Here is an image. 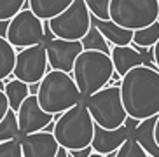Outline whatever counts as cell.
Masks as SVG:
<instances>
[{
    "mask_svg": "<svg viewBox=\"0 0 159 157\" xmlns=\"http://www.w3.org/2000/svg\"><path fill=\"white\" fill-rule=\"evenodd\" d=\"M89 14L98 19H108V4L110 0H84Z\"/></svg>",
    "mask_w": 159,
    "mask_h": 157,
    "instance_id": "d4e9b609",
    "label": "cell"
},
{
    "mask_svg": "<svg viewBox=\"0 0 159 157\" xmlns=\"http://www.w3.org/2000/svg\"><path fill=\"white\" fill-rule=\"evenodd\" d=\"M116 157H150V155L136 143V140L129 134L126 138V141L116 150Z\"/></svg>",
    "mask_w": 159,
    "mask_h": 157,
    "instance_id": "603a6c76",
    "label": "cell"
},
{
    "mask_svg": "<svg viewBox=\"0 0 159 157\" xmlns=\"http://www.w3.org/2000/svg\"><path fill=\"white\" fill-rule=\"evenodd\" d=\"M108 19L126 30H140L159 19V0H110Z\"/></svg>",
    "mask_w": 159,
    "mask_h": 157,
    "instance_id": "8992f818",
    "label": "cell"
},
{
    "mask_svg": "<svg viewBox=\"0 0 159 157\" xmlns=\"http://www.w3.org/2000/svg\"><path fill=\"white\" fill-rule=\"evenodd\" d=\"M154 140L159 145V114L156 115V122H154Z\"/></svg>",
    "mask_w": 159,
    "mask_h": 157,
    "instance_id": "4dcf8cb0",
    "label": "cell"
},
{
    "mask_svg": "<svg viewBox=\"0 0 159 157\" xmlns=\"http://www.w3.org/2000/svg\"><path fill=\"white\" fill-rule=\"evenodd\" d=\"M39 106L47 114H61L82 100L70 74L49 70L39 82L37 91Z\"/></svg>",
    "mask_w": 159,
    "mask_h": 157,
    "instance_id": "7a4b0ae2",
    "label": "cell"
},
{
    "mask_svg": "<svg viewBox=\"0 0 159 157\" xmlns=\"http://www.w3.org/2000/svg\"><path fill=\"white\" fill-rule=\"evenodd\" d=\"M16 120H18L19 133L32 134V133H37V131H42L44 126L52 120V115L44 112L39 106L37 96L28 94L23 100V103L19 105L18 112H16Z\"/></svg>",
    "mask_w": 159,
    "mask_h": 157,
    "instance_id": "8fae6325",
    "label": "cell"
},
{
    "mask_svg": "<svg viewBox=\"0 0 159 157\" xmlns=\"http://www.w3.org/2000/svg\"><path fill=\"white\" fill-rule=\"evenodd\" d=\"M47 56V66L51 70L70 74L77 56L84 51L80 46V40H63V38H52L44 44Z\"/></svg>",
    "mask_w": 159,
    "mask_h": 157,
    "instance_id": "30bf717a",
    "label": "cell"
},
{
    "mask_svg": "<svg viewBox=\"0 0 159 157\" xmlns=\"http://www.w3.org/2000/svg\"><path fill=\"white\" fill-rule=\"evenodd\" d=\"M7 26H9V21L0 19V37L5 38V35H7Z\"/></svg>",
    "mask_w": 159,
    "mask_h": 157,
    "instance_id": "f546056e",
    "label": "cell"
},
{
    "mask_svg": "<svg viewBox=\"0 0 159 157\" xmlns=\"http://www.w3.org/2000/svg\"><path fill=\"white\" fill-rule=\"evenodd\" d=\"M159 40V19L154 21L149 26H143L140 30H135L133 32V38H131L129 46L133 47H154V44Z\"/></svg>",
    "mask_w": 159,
    "mask_h": 157,
    "instance_id": "d6986e66",
    "label": "cell"
},
{
    "mask_svg": "<svg viewBox=\"0 0 159 157\" xmlns=\"http://www.w3.org/2000/svg\"><path fill=\"white\" fill-rule=\"evenodd\" d=\"M68 152V155L72 157H89L91 155V152H93V148H91V145L86 148H79V150H66Z\"/></svg>",
    "mask_w": 159,
    "mask_h": 157,
    "instance_id": "4316f807",
    "label": "cell"
},
{
    "mask_svg": "<svg viewBox=\"0 0 159 157\" xmlns=\"http://www.w3.org/2000/svg\"><path fill=\"white\" fill-rule=\"evenodd\" d=\"M37 91H39V82H32V84H28V92L30 94H37Z\"/></svg>",
    "mask_w": 159,
    "mask_h": 157,
    "instance_id": "1f68e13d",
    "label": "cell"
},
{
    "mask_svg": "<svg viewBox=\"0 0 159 157\" xmlns=\"http://www.w3.org/2000/svg\"><path fill=\"white\" fill-rule=\"evenodd\" d=\"M94 122L89 115L86 105L80 100L72 108L61 112L58 120H54L52 136L58 145L65 150H79L91 145Z\"/></svg>",
    "mask_w": 159,
    "mask_h": 157,
    "instance_id": "3957f363",
    "label": "cell"
},
{
    "mask_svg": "<svg viewBox=\"0 0 159 157\" xmlns=\"http://www.w3.org/2000/svg\"><path fill=\"white\" fill-rule=\"evenodd\" d=\"M52 129H54V120H51V122H49V124H46L44 126V133H52Z\"/></svg>",
    "mask_w": 159,
    "mask_h": 157,
    "instance_id": "d6a6232c",
    "label": "cell"
},
{
    "mask_svg": "<svg viewBox=\"0 0 159 157\" xmlns=\"http://www.w3.org/2000/svg\"><path fill=\"white\" fill-rule=\"evenodd\" d=\"M42 23H44L42 19H39L28 7H23L14 18L9 19L5 38L11 46L18 47V49L37 46V44L42 42L44 37Z\"/></svg>",
    "mask_w": 159,
    "mask_h": 157,
    "instance_id": "ba28073f",
    "label": "cell"
},
{
    "mask_svg": "<svg viewBox=\"0 0 159 157\" xmlns=\"http://www.w3.org/2000/svg\"><path fill=\"white\" fill-rule=\"evenodd\" d=\"M68 157H72V155H68Z\"/></svg>",
    "mask_w": 159,
    "mask_h": 157,
    "instance_id": "e575fe53",
    "label": "cell"
},
{
    "mask_svg": "<svg viewBox=\"0 0 159 157\" xmlns=\"http://www.w3.org/2000/svg\"><path fill=\"white\" fill-rule=\"evenodd\" d=\"M129 134H131L129 129H128L124 124H122L121 128H116V129H103V128L94 124L91 148H93V152H96V154L107 155V154H110V152H116L117 148L126 141V138Z\"/></svg>",
    "mask_w": 159,
    "mask_h": 157,
    "instance_id": "4fadbf2b",
    "label": "cell"
},
{
    "mask_svg": "<svg viewBox=\"0 0 159 157\" xmlns=\"http://www.w3.org/2000/svg\"><path fill=\"white\" fill-rule=\"evenodd\" d=\"M154 122H156V117L140 120L135 129L131 131V136L136 140V143L140 145L150 157H159V145L154 140Z\"/></svg>",
    "mask_w": 159,
    "mask_h": 157,
    "instance_id": "2e32d148",
    "label": "cell"
},
{
    "mask_svg": "<svg viewBox=\"0 0 159 157\" xmlns=\"http://www.w3.org/2000/svg\"><path fill=\"white\" fill-rule=\"evenodd\" d=\"M110 60L114 65V72L119 77L126 75L131 68L145 65L143 58L133 46H112L110 49Z\"/></svg>",
    "mask_w": 159,
    "mask_h": 157,
    "instance_id": "5bb4252c",
    "label": "cell"
},
{
    "mask_svg": "<svg viewBox=\"0 0 159 157\" xmlns=\"http://www.w3.org/2000/svg\"><path fill=\"white\" fill-rule=\"evenodd\" d=\"M49 30L56 38L63 40H80L89 30V11L84 0H74L63 12L47 19Z\"/></svg>",
    "mask_w": 159,
    "mask_h": 157,
    "instance_id": "52a82bcc",
    "label": "cell"
},
{
    "mask_svg": "<svg viewBox=\"0 0 159 157\" xmlns=\"http://www.w3.org/2000/svg\"><path fill=\"white\" fill-rule=\"evenodd\" d=\"M82 103L86 105L93 122L103 129L121 128L128 119L117 86H105L100 91L82 98Z\"/></svg>",
    "mask_w": 159,
    "mask_h": 157,
    "instance_id": "5b68a950",
    "label": "cell"
},
{
    "mask_svg": "<svg viewBox=\"0 0 159 157\" xmlns=\"http://www.w3.org/2000/svg\"><path fill=\"white\" fill-rule=\"evenodd\" d=\"M23 134L19 133L18 120H16V112L9 108L4 119L0 120V141H9V140L21 138Z\"/></svg>",
    "mask_w": 159,
    "mask_h": 157,
    "instance_id": "7402d4cb",
    "label": "cell"
},
{
    "mask_svg": "<svg viewBox=\"0 0 159 157\" xmlns=\"http://www.w3.org/2000/svg\"><path fill=\"white\" fill-rule=\"evenodd\" d=\"M152 58H154V65L156 68H157L159 72V40L154 44V47H152Z\"/></svg>",
    "mask_w": 159,
    "mask_h": 157,
    "instance_id": "f1b7e54d",
    "label": "cell"
},
{
    "mask_svg": "<svg viewBox=\"0 0 159 157\" xmlns=\"http://www.w3.org/2000/svg\"><path fill=\"white\" fill-rule=\"evenodd\" d=\"M47 66V56H46V47L44 44L30 46L19 49L16 52L14 60V68H12V77L21 80L25 84L32 82H40V78L49 72Z\"/></svg>",
    "mask_w": 159,
    "mask_h": 157,
    "instance_id": "9c48e42d",
    "label": "cell"
},
{
    "mask_svg": "<svg viewBox=\"0 0 159 157\" xmlns=\"http://www.w3.org/2000/svg\"><path fill=\"white\" fill-rule=\"evenodd\" d=\"M89 23L93 25L96 30L103 35V38L110 44V46H129L131 38H133V32L121 28L110 19H98L89 14Z\"/></svg>",
    "mask_w": 159,
    "mask_h": 157,
    "instance_id": "9a60e30c",
    "label": "cell"
},
{
    "mask_svg": "<svg viewBox=\"0 0 159 157\" xmlns=\"http://www.w3.org/2000/svg\"><path fill=\"white\" fill-rule=\"evenodd\" d=\"M54 157H68V152H66V150H65V148H58V152H56V155H54Z\"/></svg>",
    "mask_w": 159,
    "mask_h": 157,
    "instance_id": "836d02e7",
    "label": "cell"
},
{
    "mask_svg": "<svg viewBox=\"0 0 159 157\" xmlns=\"http://www.w3.org/2000/svg\"><path fill=\"white\" fill-rule=\"evenodd\" d=\"M70 74L80 96H89L103 89L112 78L114 65L110 54L102 51H82L77 56Z\"/></svg>",
    "mask_w": 159,
    "mask_h": 157,
    "instance_id": "277c9868",
    "label": "cell"
},
{
    "mask_svg": "<svg viewBox=\"0 0 159 157\" xmlns=\"http://www.w3.org/2000/svg\"><path fill=\"white\" fill-rule=\"evenodd\" d=\"M16 60V47L7 42V38L0 37V80L7 78L12 74Z\"/></svg>",
    "mask_w": 159,
    "mask_h": 157,
    "instance_id": "44dd1931",
    "label": "cell"
},
{
    "mask_svg": "<svg viewBox=\"0 0 159 157\" xmlns=\"http://www.w3.org/2000/svg\"><path fill=\"white\" fill-rule=\"evenodd\" d=\"M0 157H23L19 138L9 140V141H0Z\"/></svg>",
    "mask_w": 159,
    "mask_h": 157,
    "instance_id": "484cf974",
    "label": "cell"
},
{
    "mask_svg": "<svg viewBox=\"0 0 159 157\" xmlns=\"http://www.w3.org/2000/svg\"><path fill=\"white\" fill-rule=\"evenodd\" d=\"M19 143H21L23 157H54L60 148L52 133H44V131L23 134L19 138Z\"/></svg>",
    "mask_w": 159,
    "mask_h": 157,
    "instance_id": "7c38bea8",
    "label": "cell"
},
{
    "mask_svg": "<svg viewBox=\"0 0 159 157\" xmlns=\"http://www.w3.org/2000/svg\"><path fill=\"white\" fill-rule=\"evenodd\" d=\"M72 2L74 0H26V5L39 19L47 21L63 12Z\"/></svg>",
    "mask_w": 159,
    "mask_h": 157,
    "instance_id": "e0dca14e",
    "label": "cell"
},
{
    "mask_svg": "<svg viewBox=\"0 0 159 157\" xmlns=\"http://www.w3.org/2000/svg\"><path fill=\"white\" fill-rule=\"evenodd\" d=\"M26 0H0V19L9 21L25 7Z\"/></svg>",
    "mask_w": 159,
    "mask_h": 157,
    "instance_id": "cb8c5ba5",
    "label": "cell"
},
{
    "mask_svg": "<svg viewBox=\"0 0 159 157\" xmlns=\"http://www.w3.org/2000/svg\"><path fill=\"white\" fill-rule=\"evenodd\" d=\"M80 46H82L84 51H102V52H107V54H110V49H112L110 44L103 38V35L93 25L89 26L84 37L80 38Z\"/></svg>",
    "mask_w": 159,
    "mask_h": 157,
    "instance_id": "ffe728a7",
    "label": "cell"
},
{
    "mask_svg": "<svg viewBox=\"0 0 159 157\" xmlns=\"http://www.w3.org/2000/svg\"><path fill=\"white\" fill-rule=\"evenodd\" d=\"M9 110V103H7V98H5L4 91H0V120L4 119V115Z\"/></svg>",
    "mask_w": 159,
    "mask_h": 157,
    "instance_id": "83f0119b",
    "label": "cell"
},
{
    "mask_svg": "<svg viewBox=\"0 0 159 157\" xmlns=\"http://www.w3.org/2000/svg\"><path fill=\"white\" fill-rule=\"evenodd\" d=\"M121 101L126 115L135 120L156 117L159 114V72L140 65L131 68L119 82Z\"/></svg>",
    "mask_w": 159,
    "mask_h": 157,
    "instance_id": "6da1fadb",
    "label": "cell"
},
{
    "mask_svg": "<svg viewBox=\"0 0 159 157\" xmlns=\"http://www.w3.org/2000/svg\"><path fill=\"white\" fill-rule=\"evenodd\" d=\"M4 94L5 98H7V103H9V108L12 112H18L19 105L23 103V100L26 96H28L30 92H28V84H25L21 82V80H18V78L14 77H7L4 78Z\"/></svg>",
    "mask_w": 159,
    "mask_h": 157,
    "instance_id": "ac0fdd59",
    "label": "cell"
}]
</instances>
